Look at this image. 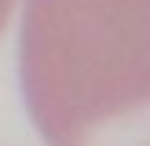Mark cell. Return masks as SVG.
Instances as JSON below:
<instances>
[{"instance_id":"1","label":"cell","mask_w":150,"mask_h":146,"mask_svg":"<svg viewBox=\"0 0 150 146\" xmlns=\"http://www.w3.org/2000/svg\"><path fill=\"white\" fill-rule=\"evenodd\" d=\"M22 95L48 146H150V0H26Z\"/></svg>"},{"instance_id":"2","label":"cell","mask_w":150,"mask_h":146,"mask_svg":"<svg viewBox=\"0 0 150 146\" xmlns=\"http://www.w3.org/2000/svg\"><path fill=\"white\" fill-rule=\"evenodd\" d=\"M11 7H15V0H0V33H4L7 18H11Z\"/></svg>"}]
</instances>
